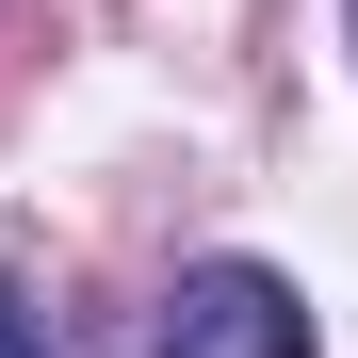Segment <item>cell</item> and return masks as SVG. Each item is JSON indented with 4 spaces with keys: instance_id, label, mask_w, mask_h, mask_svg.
I'll list each match as a JSON object with an SVG mask.
<instances>
[{
    "instance_id": "cell-1",
    "label": "cell",
    "mask_w": 358,
    "mask_h": 358,
    "mask_svg": "<svg viewBox=\"0 0 358 358\" xmlns=\"http://www.w3.org/2000/svg\"><path fill=\"white\" fill-rule=\"evenodd\" d=\"M163 358H310V293L277 261H196L163 293Z\"/></svg>"
},
{
    "instance_id": "cell-2",
    "label": "cell",
    "mask_w": 358,
    "mask_h": 358,
    "mask_svg": "<svg viewBox=\"0 0 358 358\" xmlns=\"http://www.w3.org/2000/svg\"><path fill=\"white\" fill-rule=\"evenodd\" d=\"M0 358H66V326H49V310H33L17 277H0Z\"/></svg>"
}]
</instances>
